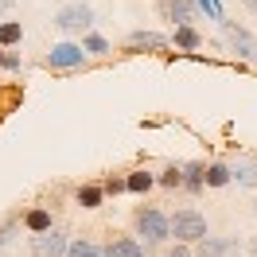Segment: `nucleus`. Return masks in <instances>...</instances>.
<instances>
[{"instance_id":"f257e3e1","label":"nucleus","mask_w":257,"mask_h":257,"mask_svg":"<svg viewBox=\"0 0 257 257\" xmlns=\"http://www.w3.org/2000/svg\"><path fill=\"white\" fill-rule=\"evenodd\" d=\"M133 226H137V234L145 238V245H160V241L172 238V218H168L160 207H141L133 214Z\"/></svg>"},{"instance_id":"f03ea898","label":"nucleus","mask_w":257,"mask_h":257,"mask_svg":"<svg viewBox=\"0 0 257 257\" xmlns=\"http://www.w3.org/2000/svg\"><path fill=\"white\" fill-rule=\"evenodd\" d=\"M172 238L179 245H199V241L207 238V214L195 207H183L172 214Z\"/></svg>"},{"instance_id":"7ed1b4c3","label":"nucleus","mask_w":257,"mask_h":257,"mask_svg":"<svg viewBox=\"0 0 257 257\" xmlns=\"http://www.w3.org/2000/svg\"><path fill=\"white\" fill-rule=\"evenodd\" d=\"M55 28L59 32H90L94 28V8L86 0H74V4H63L55 12Z\"/></svg>"},{"instance_id":"20e7f679","label":"nucleus","mask_w":257,"mask_h":257,"mask_svg":"<svg viewBox=\"0 0 257 257\" xmlns=\"http://www.w3.org/2000/svg\"><path fill=\"white\" fill-rule=\"evenodd\" d=\"M43 63H47L51 70H74V66L86 63V47H82V43H55Z\"/></svg>"},{"instance_id":"39448f33","label":"nucleus","mask_w":257,"mask_h":257,"mask_svg":"<svg viewBox=\"0 0 257 257\" xmlns=\"http://www.w3.org/2000/svg\"><path fill=\"white\" fill-rule=\"evenodd\" d=\"M70 238L63 230H47V234H32V253L35 257H66Z\"/></svg>"},{"instance_id":"423d86ee","label":"nucleus","mask_w":257,"mask_h":257,"mask_svg":"<svg viewBox=\"0 0 257 257\" xmlns=\"http://www.w3.org/2000/svg\"><path fill=\"white\" fill-rule=\"evenodd\" d=\"M222 32H226V43L234 47V55H241L245 63H253L257 59V39L245 28H238V24H230V20H222Z\"/></svg>"},{"instance_id":"0eeeda50","label":"nucleus","mask_w":257,"mask_h":257,"mask_svg":"<svg viewBox=\"0 0 257 257\" xmlns=\"http://www.w3.org/2000/svg\"><path fill=\"white\" fill-rule=\"evenodd\" d=\"M164 20H176V28H191L195 20V0H160Z\"/></svg>"},{"instance_id":"6e6552de","label":"nucleus","mask_w":257,"mask_h":257,"mask_svg":"<svg viewBox=\"0 0 257 257\" xmlns=\"http://www.w3.org/2000/svg\"><path fill=\"white\" fill-rule=\"evenodd\" d=\"M234 253H241L238 238H203L195 257H234Z\"/></svg>"},{"instance_id":"1a4fd4ad","label":"nucleus","mask_w":257,"mask_h":257,"mask_svg":"<svg viewBox=\"0 0 257 257\" xmlns=\"http://www.w3.org/2000/svg\"><path fill=\"white\" fill-rule=\"evenodd\" d=\"M133 51H164L172 39L168 35H160V32H145V28H137V32H128V39H125Z\"/></svg>"},{"instance_id":"9d476101","label":"nucleus","mask_w":257,"mask_h":257,"mask_svg":"<svg viewBox=\"0 0 257 257\" xmlns=\"http://www.w3.org/2000/svg\"><path fill=\"white\" fill-rule=\"evenodd\" d=\"M105 257H145V245L137 238H113L105 245Z\"/></svg>"},{"instance_id":"9b49d317","label":"nucleus","mask_w":257,"mask_h":257,"mask_svg":"<svg viewBox=\"0 0 257 257\" xmlns=\"http://www.w3.org/2000/svg\"><path fill=\"white\" fill-rule=\"evenodd\" d=\"M78 207L82 210H97L101 207V199H105V187H94V183H86V187H78Z\"/></svg>"},{"instance_id":"f8f14e48","label":"nucleus","mask_w":257,"mask_h":257,"mask_svg":"<svg viewBox=\"0 0 257 257\" xmlns=\"http://www.w3.org/2000/svg\"><path fill=\"white\" fill-rule=\"evenodd\" d=\"M24 226H28L32 234H47V230H55V226H51V210H43V207L28 210V218H24Z\"/></svg>"},{"instance_id":"ddd939ff","label":"nucleus","mask_w":257,"mask_h":257,"mask_svg":"<svg viewBox=\"0 0 257 257\" xmlns=\"http://www.w3.org/2000/svg\"><path fill=\"white\" fill-rule=\"evenodd\" d=\"M183 187H187V191H203V187H207V168H203V164H187V168H183Z\"/></svg>"},{"instance_id":"4468645a","label":"nucleus","mask_w":257,"mask_h":257,"mask_svg":"<svg viewBox=\"0 0 257 257\" xmlns=\"http://www.w3.org/2000/svg\"><path fill=\"white\" fill-rule=\"evenodd\" d=\"M20 39H24V24L20 20H4L0 24V47H16Z\"/></svg>"},{"instance_id":"2eb2a0df","label":"nucleus","mask_w":257,"mask_h":257,"mask_svg":"<svg viewBox=\"0 0 257 257\" xmlns=\"http://www.w3.org/2000/svg\"><path fill=\"white\" fill-rule=\"evenodd\" d=\"M66 257H105V249L94 245L90 238H74V241H70V249H66Z\"/></svg>"},{"instance_id":"dca6fc26","label":"nucleus","mask_w":257,"mask_h":257,"mask_svg":"<svg viewBox=\"0 0 257 257\" xmlns=\"http://www.w3.org/2000/svg\"><path fill=\"white\" fill-rule=\"evenodd\" d=\"M226 183H234V168L210 164V168H207V187H226Z\"/></svg>"},{"instance_id":"f3484780","label":"nucleus","mask_w":257,"mask_h":257,"mask_svg":"<svg viewBox=\"0 0 257 257\" xmlns=\"http://www.w3.org/2000/svg\"><path fill=\"white\" fill-rule=\"evenodd\" d=\"M172 43H176L179 51H195L199 43H203V35L195 32V28H176V35H172Z\"/></svg>"},{"instance_id":"a211bd4d","label":"nucleus","mask_w":257,"mask_h":257,"mask_svg":"<svg viewBox=\"0 0 257 257\" xmlns=\"http://www.w3.org/2000/svg\"><path fill=\"white\" fill-rule=\"evenodd\" d=\"M125 183H128V191L145 195L148 187H152V183H156V176H152V172H145V168H141V172H128V176H125Z\"/></svg>"},{"instance_id":"6ab92c4d","label":"nucleus","mask_w":257,"mask_h":257,"mask_svg":"<svg viewBox=\"0 0 257 257\" xmlns=\"http://www.w3.org/2000/svg\"><path fill=\"white\" fill-rule=\"evenodd\" d=\"M234 183L257 187V164H234Z\"/></svg>"},{"instance_id":"aec40b11","label":"nucleus","mask_w":257,"mask_h":257,"mask_svg":"<svg viewBox=\"0 0 257 257\" xmlns=\"http://www.w3.org/2000/svg\"><path fill=\"white\" fill-rule=\"evenodd\" d=\"M82 47H86V55H109V39H105V35H97V32H90Z\"/></svg>"},{"instance_id":"412c9836","label":"nucleus","mask_w":257,"mask_h":257,"mask_svg":"<svg viewBox=\"0 0 257 257\" xmlns=\"http://www.w3.org/2000/svg\"><path fill=\"white\" fill-rule=\"evenodd\" d=\"M156 183H164V187H183V168H176V164H172V168H168Z\"/></svg>"},{"instance_id":"4be33fe9","label":"nucleus","mask_w":257,"mask_h":257,"mask_svg":"<svg viewBox=\"0 0 257 257\" xmlns=\"http://www.w3.org/2000/svg\"><path fill=\"white\" fill-rule=\"evenodd\" d=\"M121 191H128L125 179H105V195H121Z\"/></svg>"},{"instance_id":"5701e85b","label":"nucleus","mask_w":257,"mask_h":257,"mask_svg":"<svg viewBox=\"0 0 257 257\" xmlns=\"http://www.w3.org/2000/svg\"><path fill=\"white\" fill-rule=\"evenodd\" d=\"M164 257H195V253H191V245H172Z\"/></svg>"},{"instance_id":"b1692460","label":"nucleus","mask_w":257,"mask_h":257,"mask_svg":"<svg viewBox=\"0 0 257 257\" xmlns=\"http://www.w3.org/2000/svg\"><path fill=\"white\" fill-rule=\"evenodd\" d=\"M4 70H20V55L8 51V55H4Z\"/></svg>"},{"instance_id":"393cba45","label":"nucleus","mask_w":257,"mask_h":257,"mask_svg":"<svg viewBox=\"0 0 257 257\" xmlns=\"http://www.w3.org/2000/svg\"><path fill=\"white\" fill-rule=\"evenodd\" d=\"M241 4H245V8H249V12H257V0H241Z\"/></svg>"},{"instance_id":"a878e982","label":"nucleus","mask_w":257,"mask_h":257,"mask_svg":"<svg viewBox=\"0 0 257 257\" xmlns=\"http://www.w3.org/2000/svg\"><path fill=\"white\" fill-rule=\"evenodd\" d=\"M8 4H16V0H0V12H4V8H8ZM0 24H4V20H0Z\"/></svg>"},{"instance_id":"bb28decb","label":"nucleus","mask_w":257,"mask_h":257,"mask_svg":"<svg viewBox=\"0 0 257 257\" xmlns=\"http://www.w3.org/2000/svg\"><path fill=\"white\" fill-rule=\"evenodd\" d=\"M249 253H253V257H257V238H253V241H249Z\"/></svg>"},{"instance_id":"cd10ccee","label":"nucleus","mask_w":257,"mask_h":257,"mask_svg":"<svg viewBox=\"0 0 257 257\" xmlns=\"http://www.w3.org/2000/svg\"><path fill=\"white\" fill-rule=\"evenodd\" d=\"M4 55H8V51H4V47H0V66H4Z\"/></svg>"},{"instance_id":"c85d7f7f","label":"nucleus","mask_w":257,"mask_h":257,"mask_svg":"<svg viewBox=\"0 0 257 257\" xmlns=\"http://www.w3.org/2000/svg\"><path fill=\"white\" fill-rule=\"evenodd\" d=\"M253 214H257V207H253Z\"/></svg>"}]
</instances>
